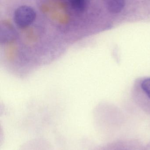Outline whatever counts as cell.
<instances>
[{
  "label": "cell",
  "instance_id": "cell-1",
  "mask_svg": "<svg viewBox=\"0 0 150 150\" xmlns=\"http://www.w3.org/2000/svg\"><path fill=\"white\" fill-rule=\"evenodd\" d=\"M36 17L35 10L28 6H20L14 13V21L16 24L21 28H26L32 24Z\"/></svg>",
  "mask_w": 150,
  "mask_h": 150
},
{
  "label": "cell",
  "instance_id": "cell-2",
  "mask_svg": "<svg viewBox=\"0 0 150 150\" xmlns=\"http://www.w3.org/2000/svg\"><path fill=\"white\" fill-rule=\"evenodd\" d=\"M88 1L85 0H73L67 2V11L73 15H78L84 13L87 8Z\"/></svg>",
  "mask_w": 150,
  "mask_h": 150
},
{
  "label": "cell",
  "instance_id": "cell-3",
  "mask_svg": "<svg viewBox=\"0 0 150 150\" xmlns=\"http://www.w3.org/2000/svg\"><path fill=\"white\" fill-rule=\"evenodd\" d=\"M16 32L13 27L9 24H3L1 27V41L8 42L13 41L16 37Z\"/></svg>",
  "mask_w": 150,
  "mask_h": 150
},
{
  "label": "cell",
  "instance_id": "cell-4",
  "mask_svg": "<svg viewBox=\"0 0 150 150\" xmlns=\"http://www.w3.org/2000/svg\"><path fill=\"white\" fill-rule=\"evenodd\" d=\"M107 7L110 13H117L121 12L125 6V1L122 0H112L107 1Z\"/></svg>",
  "mask_w": 150,
  "mask_h": 150
},
{
  "label": "cell",
  "instance_id": "cell-5",
  "mask_svg": "<svg viewBox=\"0 0 150 150\" xmlns=\"http://www.w3.org/2000/svg\"><path fill=\"white\" fill-rule=\"evenodd\" d=\"M140 83L141 89L150 99V78L144 79Z\"/></svg>",
  "mask_w": 150,
  "mask_h": 150
}]
</instances>
